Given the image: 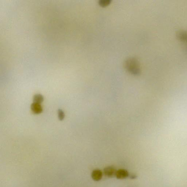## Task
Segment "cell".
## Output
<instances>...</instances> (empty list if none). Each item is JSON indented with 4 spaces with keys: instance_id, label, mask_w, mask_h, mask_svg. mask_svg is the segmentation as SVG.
Here are the masks:
<instances>
[{
    "instance_id": "cell-1",
    "label": "cell",
    "mask_w": 187,
    "mask_h": 187,
    "mask_svg": "<svg viewBox=\"0 0 187 187\" xmlns=\"http://www.w3.org/2000/svg\"><path fill=\"white\" fill-rule=\"evenodd\" d=\"M125 66L128 71L133 75H138L140 73L138 61L136 59H128L125 63Z\"/></svg>"
},
{
    "instance_id": "cell-2",
    "label": "cell",
    "mask_w": 187,
    "mask_h": 187,
    "mask_svg": "<svg viewBox=\"0 0 187 187\" xmlns=\"http://www.w3.org/2000/svg\"><path fill=\"white\" fill-rule=\"evenodd\" d=\"M115 175L117 179H123L128 176L129 173L126 170L121 169L116 171Z\"/></svg>"
},
{
    "instance_id": "cell-3",
    "label": "cell",
    "mask_w": 187,
    "mask_h": 187,
    "mask_svg": "<svg viewBox=\"0 0 187 187\" xmlns=\"http://www.w3.org/2000/svg\"><path fill=\"white\" fill-rule=\"evenodd\" d=\"M116 171L114 167L109 166L106 167L104 169V173L106 176L108 177H113L115 175Z\"/></svg>"
},
{
    "instance_id": "cell-4",
    "label": "cell",
    "mask_w": 187,
    "mask_h": 187,
    "mask_svg": "<svg viewBox=\"0 0 187 187\" xmlns=\"http://www.w3.org/2000/svg\"><path fill=\"white\" fill-rule=\"evenodd\" d=\"M32 112L35 114H39L43 112V108L40 104L33 103L31 106Z\"/></svg>"
},
{
    "instance_id": "cell-5",
    "label": "cell",
    "mask_w": 187,
    "mask_h": 187,
    "mask_svg": "<svg viewBox=\"0 0 187 187\" xmlns=\"http://www.w3.org/2000/svg\"><path fill=\"white\" fill-rule=\"evenodd\" d=\"M103 173L102 171L99 169H96L93 171L91 177L95 181H99L102 179Z\"/></svg>"
},
{
    "instance_id": "cell-6",
    "label": "cell",
    "mask_w": 187,
    "mask_h": 187,
    "mask_svg": "<svg viewBox=\"0 0 187 187\" xmlns=\"http://www.w3.org/2000/svg\"><path fill=\"white\" fill-rule=\"evenodd\" d=\"M43 97L42 95L40 94H36L33 97V103H35L40 104L43 102Z\"/></svg>"
},
{
    "instance_id": "cell-7",
    "label": "cell",
    "mask_w": 187,
    "mask_h": 187,
    "mask_svg": "<svg viewBox=\"0 0 187 187\" xmlns=\"http://www.w3.org/2000/svg\"><path fill=\"white\" fill-rule=\"evenodd\" d=\"M111 2V0H100L99 3L101 6L104 7L109 5Z\"/></svg>"
},
{
    "instance_id": "cell-8",
    "label": "cell",
    "mask_w": 187,
    "mask_h": 187,
    "mask_svg": "<svg viewBox=\"0 0 187 187\" xmlns=\"http://www.w3.org/2000/svg\"><path fill=\"white\" fill-rule=\"evenodd\" d=\"M58 117L60 121L63 120L64 119L65 115L64 112L61 109H59L58 110Z\"/></svg>"
}]
</instances>
